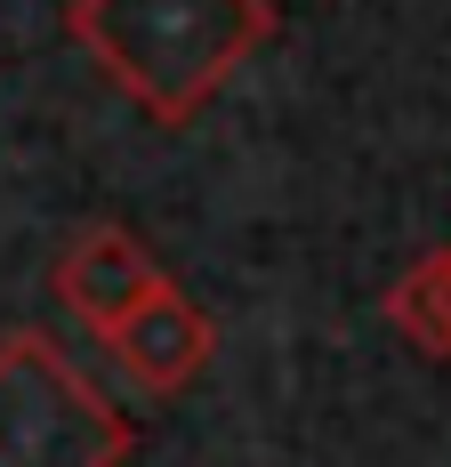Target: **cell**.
Returning a JSON list of instances; mask_svg holds the SVG:
<instances>
[{
	"label": "cell",
	"mask_w": 451,
	"mask_h": 467,
	"mask_svg": "<svg viewBox=\"0 0 451 467\" xmlns=\"http://www.w3.org/2000/svg\"><path fill=\"white\" fill-rule=\"evenodd\" d=\"M130 420L41 330L0 338V467H121Z\"/></svg>",
	"instance_id": "2"
},
{
	"label": "cell",
	"mask_w": 451,
	"mask_h": 467,
	"mask_svg": "<svg viewBox=\"0 0 451 467\" xmlns=\"http://www.w3.org/2000/svg\"><path fill=\"white\" fill-rule=\"evenodd\" d=\"M65 25L145 121L178 130L267 48L274 0H73Z\"/></svg>",
	"instance_id": "1"
},
{
	"label": "cell",
	"mask_w": 451,
	"mask_h": 467,
	"mask_svg": "<svg viewBox=\"0 0 451 467\" xmlns=\"http://www.w3.org/2000/svg\"><path fill=\"white\" fill-rule=\"evenodd\" d=\"M162 282H170V275L153 266V250H145L130 226H89L65 258H57V298H65L97 338L121 323L137 298H153Z\"/></svg>",
	"instance_id": "4"
},
{
	"label": "cell",
	"mask_w": 451,
	"mask_h": 467,
	"mask_svg": "<svg viewBox=\"0 0 451 467\" xmlns=\"http://www.w3.org/2000/svg\"><path fill=\"white\" fill-rule=\"evenodd\" d=\"M105 347H113V363L145 395H185L194 379L210 371V355H218V323L185 298L178 282H162L153 298H137L130 315L105 330Z\"/></svg>",
	"instance_id": "3"
},
{
	"label": "cell",
	"mask_w": 451,
	"mask_h": 467,
	"mask_svg": "<svg viewBox=\"0 0 451 467\" xmlns=\"http://www.w3.org/2000/svg\"><path fill=\"white\" fill-rule=\"evenodd\" d=\"M387 323L404 330L419 355L451 363V250H427V258L387 290Z\"/></svg>",
	"instance_id": "5"
}]
</instances>
